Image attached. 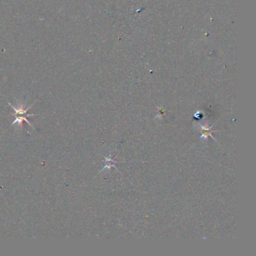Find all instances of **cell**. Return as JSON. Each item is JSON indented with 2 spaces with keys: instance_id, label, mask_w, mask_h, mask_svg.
Masks as SVG:
<instances>
[{
  "instance_id": "obj_1",
  "label": "cell",
  "mask_w": 256,
  "mask_h": 256,
  "mask_svg": "<svg viewBox=\"0 0 256 256\" xmlns=\"http://www.w3.org/2000/svg\"><path fill=\"white\" fill-rule=\"evenodd\" d=\"M9 105H11V107H12V109L15 111V114H12L14 117H17V116H27V117H32V116H35V114H26V112L28 111V110L30 108H31V106H30L28 108L24 109L23 106H18V108H16L15 107H14L13 105H11V104L9 103Z\"/></svg>"
}]
</instances>
